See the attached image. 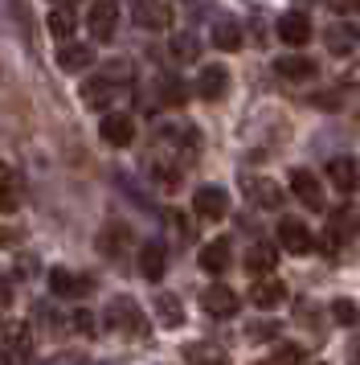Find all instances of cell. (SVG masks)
Instances as JSON below:
<instances>
[{"label":"cell","instance_id":"6da1fadb","mask_svg":"<svg viewBox=\"0 0 360 365\" xmlns=\"http://www.w3.org/2000/svg\"><path fill=\"white\" fill-rule=\"evenodd\" d=\"M107 320H111L119 332H131V336H144V332H147V320H144L139 304H135L131 296L111 299V308H107Z\"/></svg>","mask_w":360,"mask_h":365},{"label":"cell","instance_id":"7a4b0ae2","mask_svg":"<svg viewBox=\"0 0 360 365\" xmlns=\"http://www.w3.org/2000/svg\"><path fill=\"white\" fill-rule=\"evenodd\" d=\"M193 210H196L201 222H221V217L229 214V193L221 185H201L193 193Z\"/></svg>","mask_w":360,"mask_h":365},{"label":"cell","instance_id":"3957f363","mask_svg":"<svg viewBox=\"0 0 360 365\" xmlns=\"http://www.w3.org/2000/svg\"><path fill=\"white\" fill-rule=\"evenodd\" d=\"M115 25H119V4H115V0H95L90 13H86V29H90V37H95V41H111Z\"/></svg>","mask_w":360,"mask_h":365},{"label":"cell","instance_id":"277c9868","mask_svg":"<svg viewBox=\"0 0 360 365\" xmlns=\"http://www.w3.org/2000/svg\"><path fill=\"white\" fill-rule=\"evenodd\" d=\"M278 242H282V250H291V255H311V250H315V234H311V226H303V222L282 217V222H278Z\"/></svg>","mask_w":360,"mask_h":365},{"label":"cell","instance_id":"5b68a950","mask_svg":"<svg viewBox=\"0 0 360 365\" xmlns=\"http://www.w3.org/2000/svg\"><path fill=\"white\" fill-rule=\"evenodd\" d=\"M135 25H139V29H152V34L168 29V25H172L168 0H135Z\"/></svg>","mask_w":360,"mask_h":365},{"label":"cell","instance_id":"8992f818","mask_svg":"<svg viewBox=\"0 0 360 365\" xmlns=\"http://www.w3.org/2000/svg\"><path fill=\"white\" fill-rule=\"evenodd\" d=\"M327 181H332V189L336 193H356V185H360V168L352 156H336V160H327Z\"/></svg>","mask_w":360,"mask_h":365},{"label":"cell","instance_id":"52a82bcc","mask_svg":"<svg viewBox=\"0 0 360 365\" xmlns=\"http://www.w3.org/2000/svg\"><path fill=\"white\" fill-rule=\"evenodd\" d=\"M238 304H242L238 292L226 287V283H213V287L201 292V308H205L209 316H233V312H238Z\"/></svg>","mask_w":360,"mask_h":365},{"label":"cell","instance_id":"ba28073f","mask_svg":"<svg viewBox=\"0 0 360 365\" xmlns=\"http://www.w3.org/2000/svg\"><path fill=\"white\" fill-rule=\"evenodd\" d=\"M98 135H102L111 148H127L131 140H135V119L111 111V115H102V128H98Z\"/></svg>","mask_w":360,"mask_h":365},{"label":"cell","instance_id":"9c48e42d","mask_svg":"<svg viewBox=\"0 0 360 365\" xmlns=\"http://www.w3.org/2000/svg\"><path fill=\"white\" fill-rule=\"evenodd\" d=\"M356 234H360V217L348 214V210H340V214H332V226H327L324 250H327V255H336V250H340V242L356 238Z\"/></svg>","mask_w":360,"mask_h":365},{"label":"cell","instance_id":"30bf717a","mask_svg":"<svg viewBox=\"0 0 360 365\" xmlns=\"http://www.w3.org/2000/svg\"><path fill=\"white\" fill-rule=\"evenodd\" d=\"M49 287H53V296H62V299H78V296H86V292L95 287V279H86V275H74V271L58 267V271H49Z\"/></svg>","mask_w":360,"mask_h":365},{"label":"cell","instance_id":"8fae6325","mask_svg":"<svg viewBox=\"0 0 360 365\" xmlns=\"http://www.w3.org/2000/svg\"><path fill=\"white\" fill-rule=\"evenodd\" d=\"M278 37H282L287 46H307L311 41V17L299 13V9L282 13V17H278Z\"/></svg>","mask_w":360,"mask_h":365},{"label":"cell","instance_id":"7c38bea8","mask_svg":"<svg viewBox=\"0 0 360 365\" xmlns=\"http://www.w3.org/2000/svg\"><path fill=\"white\" fill-rule=\"evenodd\" d=\"M291 193L307 210H324V189H319V181H315V173H307V168H295L291 173Z\"/></svg>","mask_w":360,"mask_h":365},{"label":"cell","instance_id":"4fadbf2b","mask_svg":"<svg viewBox=\"0 0 360 365\" xmlns=\"http://www.w3.org/2000/svg\"><path fill=\"white\" fill-rule=\"evenodd\" d=\"M324 46H327V53H336V58H344V53H356L360 29H356V25H348V21H340V25H332V29L324 34Z\"/></svg>","mask_w":360,"mask_h":365},{"label":"cell","instance_id":"5bb4252c","mask_svg":"<svg viewBox=\"0 0 360 365\" xmlns=\"http://www.w3.org/2000/svg\"><path fill=\"white\" fill-rule=\"evenodd\" d=\"M229 91V70L226 66H201V74H196V95L201 99H221Z\"/></svg>","mask_w":360,"mask_h":365},{"label":"cell","instance_id":"9a60e30c","mask_svg":"<svg viewBox=\"0 0 360 365\" xmlns=\"http://www.w3.org/2000/svg\"><path fill=\"white\" fill-rule=\"evenodd\" d=\"M275 70L287 78V83H311V78L319 74V66H315L311 58H303V53H287V58H278Z\"/></svg>","mask_w":360,"mask_h":365},{"label":"cell","instance_id":"2e32d148","mask_svg":"<svg viewBox=\"0 0 360 365\" xmlns=\"http://www.w3.org/2000/svg\"><path fill=\"white\" fill-rule=\"evenodd\" d=\"M229 263H233V247H229V238H213V242L201 247V267H205L209 275H221Z\"/></svg>","mask_w":360,"mask_h":365},{"label":"cell","instance_id":"e0dca14e","mask_svg":"<svg viewBox=\"0 0 360 365\" xmlns=\"http://www.w3.org/2000/svg\"><path fill=\"white\" fill-rule=\"evenodd\" d=\"M245 267H250V275H270V271L278 267V247H270V242H254L250 255H245Z\"/></svg>","mask_w":360,"mask_h":365},{"label":"cell","instance_id":"ac0fdd59","mask_svg":"<svg viewBox=\"0 0 360 365\" xmlns=\"http://www.w3.org/2000/svg\"><path fill=\"white\" fill-rule=\"evenodd\" d=\"M282 299H287V287L278 279H258L250 287V304H254V308H278Z\"/></svg>","mask_w":360,"mask_h":365},{"label":"cell","instance_id":"d6986e66","mask_svg":"<svg viewBox=\"0 0 360 365\" xmlns=\"http://www.w3.org/2000/svg\"><path fill=\"white\" fill-rule=\"evenodd\" d=\"M16 205H21V177L13 165H0V210L13 214Z\"/></svg>","mask_w":360,"mask_h":365},{"label":"cell","instance_id":"ffe728a7","mask_svg":"<svg viewBox=\"0 0 360 365\" xmlns=\"http://www.w3.org/2000/svg\"><path fill=\"white\" fill-rule=\"evenodd\" d=\"M164 267H168L164 247H160V242H144V247H139V271H144V279L156 283L164 275Z\"/></svg>","mask_w":360,"mask_h":365},{"label":"cell","instance_id":"44dd1931","mask_svg":"<svg viewBox=\"0 0 360 365\" xmlns=\"http://www.w3.org/2000/svg\"><path fill=\"white\" fill-rule=\"evenodd\" d=\"M111 99H115V83H111V78H102V74H95L90 83L82 86V103H86V107H95V111H102Z\"/></svg>","mask_w":360,"mask_h":365},{"label":"cell","instance_id":"7402d4cb","mask_svg":"<svg viewBox=\"0 0 360 365\" xmlns=\"http://www.w3.org/2000/svg\"><path fill=\"white\" fill-rule=\"evenodd\" d=\"M156 320L164 329H180L184 324V308H180V299L172 292H156Z\"/></svg>","mask_w":360,"mask_h":365},{"label":"cell","instance_id":"603a6c76","mask_svg":"<svg viewBox=\"0 0 360 365\" xmlns=\"http://www.w3.org/2000/svg\"><path fill=\"white\" fill-rule=\"evenodd\" d=\"M90 62H95L90 46H78V41H70V46H62V50H58V66H62L65 74H74V70H86Z\"/></svg>","mask_w":360,"mask_h":365},{"label":"cell","instance_id":"cb8c5ba5","mask_svg":"<svg viewBox=\"0 0 360 365\" xmlns=\"http://www.w3.org/2000/svg\"><path fill=\"white\" fill-rule=\"evenodd\" d=\"M127 242H131V230H127V226H119V222H115V226H107V230L98 234V250H102L107 259H119Z\"/></svg>","mask_w":360,"mask_h":365},{"label":"cell","instance_id":"d4e9b609","mask_svg":"<svg viewBox=\"0 0 360 365\" xmlns=\"http://www.w3.org/2000/svg\"><path fill=\"white\" fill-rule=\"evenodd\" d=\"M213 46L226 50V53L242 50V29H238V21H217V25H213Z\"/></svg>","mask_w":360,"mask_h":365},{"label":"cell","instance_id":"484cf974","mask_svg":"<svg viewBox=\"0 0 360 365\" xmlns=\"http://www.w3.org/2000/svg\"><path fill=\"white\" fill-rule=\"evenodd\" d=\"M250 197L258 201L262 210H278L282 205V189L275 181H250Z\"/></svg>","mask_w":360,"mask_h":365},{"label":"cell","instance_id":"4316f807","mask_svg":"<svg viewBox=\"0 0 360 365\" xmlns=\"http://www.w3.org/2000/svg\"><path fill=\"white\" fill-rule=\"evenodd\" d=\"M332 320L344 324V329H356L360 324V308L352 304V299H332Z\"/></svg>","mask_w":360,"mask_h":365},{"label":"cell","instance_id":"83f0119b","mask_svg":"<svg viewBox=\"0 0 360 365\" xmlns=\"http://www.w3.org/2000/svg\"><path fill=\"white\" fill-rule=\"evenodd\" d=\"M49 34L53 37H70L74 34V13H70V9H65V4H58V9H53V13H49Z\"/></svg>","mask_w":360,"mask_h":365},{"label":"cell","instance_id":"f1b7e54d","mask_svg":"<svg viewBox=\"0 0 360 365\" xmlns=\"http://www.w3.org/2000/svg\"><path fill=\"white\" fill-rule=\"evenodd\" d=\"M172 53H176L180 62H196L201 58V41L193 34H176L172 37Z\"/></svg>","mask_w":360,"mask_h":365},{"label":"cell","instance_id":"f546056e","mask_svg":"<svg viewBox=\"0 0 360 365\" xmlns=\"http://www.w3.org/2000/svg\"><path fill=\"white\" fill-rule=\"evenodd\" d=\"M160 99L180 107V103L189 99V95H184V83H180V78H160Z\"/></svg>","mask_w":360,"mask_h":365},{"label":"cell","instance_id":"4dcf8cb0","mask_svg":"<svg viewBox=\"0 0 360 365\" xmlns=\"http://www.w3.org/2000/svg\"><path fill=\"white\" fill-rule=\"evenodd\" d=\"M152 177H156V185H164V189H176V185H180V173L172 165H164V160L152 165Z\"/></svg>","mask_w":360,"mask_h":365},{"label":"cell","instance_id":"1f68e13d","mask_svg":"<svg viewBox=\"0 0 360 365\" xmlns=\"http://www.w3.org/2000/svg\"><path fill=\"white\" fill-rule=\"evenodd\" d=\"M245 336H250V341H275L278 324H275V320H258V324H250V329H245Z\"/></svg>","mask_w":360,"mask_h":365},{"label":"cell","instance_id":"d6a6232c","mask_svg":"<svg viewBox=\"0 0 360 365\" xmlns=\"http://www.w3.org/2000/svg\"><path fill=\"white\" fill-rule=\"evenodd\" d=\"M275 361H278V365H303V361H307V353H303L299 345H278Z\"/></svg>","mask_w":360,"mask_h":365},{"label":"cell","instance_id":"836d02e7","mask_svg":"<svg viewBox=\"0 0 360 365\" xmlns=\"http://www.w3.org/2000/svg\"><path fill=\"white\" fill-rule=\"evenodd\" d=\"M9 349H13L21 361H25V357H29V349H33V336H29L25 329H16V332H13V341H9Z\"/></svg>","mask_w":360,"mask_h":365},{"label":"cell","instance_id":"e575fe53","mask_svg":"<svg viewBox=\"0 0 360 365\" xmlns=\"http://www.w3.org/2000/svg\"><path fill=\"white\" fill-rule=\"evenodd\" d=\"M189 357H193V365H229L221 353H213V349H189Z\"/></svg>","mask_w":360,"mask_h":365},{"label":"cell","instance_id":"d590c367","mask_svg":"<svg viewBox=\"0 0 360 365\" xmlns=\"http://www.w3.org/2000/svg\"><path fill=\"white\" fill-rule=\"evenodd\" d=\"M74 329L90 336V332H95V316H90V312H74Z\"/></svg>","mask_w":360,"mask_h":365},{"label":"cell","instance_id":"8d00e7d4","mask_svg":"<svg viewBox=\"0 0 360 365\" xmlns=\"http://www.w3.org/2000/svg\"><path fill=\"white\" fill-rule=\"evenodd\" d=\"M332 9H336V13H356L360 0H332Z\"/></svg>","mask_w":360,"mask_h":365},{"label":"cell","instance_id":"74e56055","mask_svg":"<svg viewBox=\"0 0 360 365\" xmlns=\"http://www.w3.org/2000/svg\"><path fill=\"white\" fill-rule=\"evenodd\" d=\"M0 304H13V287H9L4 275H0Z\"/></svg>","mask_w":360,"mask_h":365},{"label":"cell","instance_id":"f35d334b","mask_svg":"<svg viewBox=\"0 0 360 365\" xmlns=\"http://www.w3.org/2000/svg\"><path fill=\"white\" fill-rule=\"evenodd\" d=\"M16 271H21V275H33V271H37V263H33V259H21V263H16Z\"/></svg>","mask_w":360,"mask_h":365},{"label":"cell","instance_id":"ab89813d","mask_svg":"<svg viewBox=\"0 0 360 365\" xmlns=\"http://www.w3.org/2000/svg\"><path fill=\"white\" fill-rule=\"evenodd\" d=\"M348 86H360V62H352V70H348Z\"/></svg>","mask_w":360,"mask_h":365},{"label":"cell","instance_id":"60d3db41","mask_svg":"<svg viewBox=\"0 0 360 365\" xmlns=\"http://www.w3.org/2000/svg\"><path fill=\"white\" fill-rule=\"evenodd\" d=\"M0 365H9V349H0Z\"/></svg>","mask_w":360,"mask_h":365},{"label":"cell","instance_id":"b9f144b4","mask_svg":"<svg viewBox=\"0 0 360 365\" xmlns=\"http://www.w3.org/2000/svg\"><path fill=\"white\" fill-rule=\"evenodd\" d=\"M53 4H70V0H53Z\"/></svg>","mask_w":360,"mask_h":365}]
</instances>
